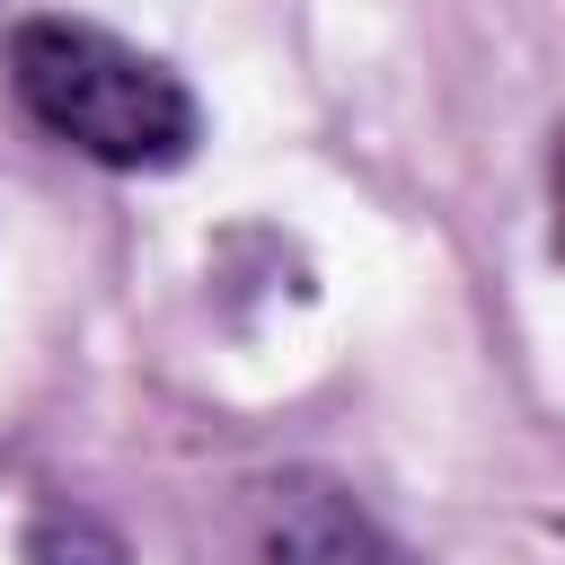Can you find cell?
<instances>
[{
  "label": "cell",
  "mask_w": 565,
  "mask_h": 565,
  "mask_svg": "<svg viewBox=\"0 0 565 565\" xmlns=\"http://www.w3.org/2000/svg\"><path fill=\"white\" fill-rule=\"evenodd\" d=\"M547 212H556L547 221V256L565 265V132H556V159H547Z\"/></svg>",
  "instance_id": "obj_3"
},
{
  "label": "cell",
  "mask_w": 565,
  "mask_h": 565,
  "mask_svg": "<svg viewBox=\"0 0 565 565\" xmlns=\"http://www.w3.org/2000/svg\"><path fill=\"white\" fill-rule=\"evenodd\" d=\"M9 97L44 141H62L97 168H124V177L185 168L203 141L194 88L159 53L124 44L88 18H18L9 26Z\"/></svg>",
  "instance_id": "obj_1"
},
{
  "label": "cell",
  "mask_w": 565,
  "mask_h": 565,
  "mask_svg": "<svg viewBox=\"0 0 565 565\" xmlns=\"http://www.w3.org/2000/svg\"><path fill=\"white\" fill-rule=\"evenodd\" d=\"M256 565H415L344 486L274 477L256 503Z\"/></svg>",
  "instance_id": "obj_2"
}]
</instances>
